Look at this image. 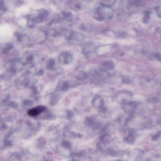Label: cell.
<instances>
[{
    "label": "cell",
    "mask_w": 161,
    "mask_h": 161,
    "mask_svg": "<svg viewBox=\"0 0 161 161\" xmlns=\"http://www.w3.org/2000/svg\"><path fill=\"white\" fill-rule=\"evenodd\" d=\"M49 15V12L46 9H41L38 10L36 17L34 18L35 22L42 23L46 21Z\"/></svg>",
    "instance_id": "6da1fadb"
},
{
    "label": "cell",
    "mask_w": 161,
    "mask_h": 161,
    "mask_svg": "<svg viewBox=\"0 0 161 161\" xmlns=\"http://www.w3.org/2000/svg\"><path fill=\"white\" fill-rule=\"evenodd\" d=\"M46 110V108L45 107L43 106H39L36 108L29 110L28 112V114L30 116L35 117L44 111Z\"/></svg>",
    "instance_id": "7a4b0ae2"
},
{
    "label": "cell",
    "mask_w": 161,
    "mask_h": 161,
    "mask_svg": "<svg viewBox=\"0 0 161 161\" xmlns=\"http://www.w3.org/2000/svg\"><path fill=\"white\" fill-rule=\"evenodd\" d=\"M62 20H66L67 22H72L73 20V15L71 12L63 11L60 14Z\"/></svg>",
    "instance_id": "3957f363"
},
{
    "label": "cell",
    "mask_w": 161,
    "mask_h": 161,
    "mask_svg": "<svg viewBox=\"0 0 161 161\" xmlns=\"http://www.w3.org/2000/svg\"><path fill=\"white\" fill-rule=\"evenodd\" d=\"M115 67V64L111 61H107L104 62L102 65L103 70H110L113 69Z\"/></svg>",
    "instance_id": "277c9868"
},
{
    "label": "cell",
    "mask_w": 161,
    "mask_h": 161,
    "mask_svg": "<svg viewBox=\"0 0 161 161\" xmlns=\"http://www.w3.org/2000/svg\"><path fill=\"white\" fill-rule=\"evenodd\" d=\"M28 26L30 28H33L35 25L34 18L32 15H28L26 17Z\"/></svg>",
    "instance_id": "5b68a950"
},
{
    "label": "cell",
    "mask_w": 161,
    "mask_h": 161,
    "mask_svg": "<svg viewBox=\"0 0 161 161\" xmlns=\"http://www.w3.org/2000/svg\"><path fill=\"white\" fill-rule=\"evenodd\" d=\"M103 2L101 3V6L103 7L110 8L115 2L116 0H103Z\"/></svg>",
    "instance_id": "8992f818"
},
{
    "label": "cell",
    "mask_w": 161,
    "mask_h": 161,
    "mask_svg": "<svg viewBox=\"0 0 161 161\" xmlns=\"http://www.w3.org/2000/svg\"><path fill=\"white\" fill-rule=\"evenodd\" d=\"M70 6L72 9L75 11H79L81 8V5L80 3L76 1H72L70 2Z\"/></svg>",
    "instance_id": "52a82bcc"
},
{
    "label": "cell",
    "mask_w": 161,
    "mask_h": 161,
    "mask_svg": "<svg viewBox=\"0 0 161 161\" xmlns=\"http://www.w3.org/2000/svg\"><path fill=\"white\" fill-rule=\"evenodd\" d=\"M62 57H60V59L65 63H68L72 59L71 55L67 53L62 54Z\"/></svg>",
    "instance_id": "ba28073f"
},
{
    "label": "cell",
    "mask_w": 161,
    "mask_h": 161,
    "mask_svg": "<svg viewBox=\"0 0 161 161\" xmlns=\"http://www.w3.org/2000/svg\"><path fill=\"white\" fill-rule=\"evenodd\" d=\"M61 14H56L54 15L51 20V23H58L62 21Z\"/></svg>",
    "instance_id": "9c48e42d"
},
{
    "label": "cell",
    "mask_w": 161,
    "mask_h": 161,
    "mask_svg": "<svg viewBox=\"0 0 161 161\" xmlns=\"http://www.w3.org/2000/svg\"><path fill=\"white\" fill-rule=\"evenodd\" d=\"M144 16L143 18V22L145 24L149 23L150 19V13L148 11H145L144 12Z\"/></svg>",
    "instance_id": "30bf717a"
},
{
    "label": "cell",
    "mask_w": 161,
    "mask_h": 161,
    "mask_svg": "<svg viewBox=\"0 0 161 161\" xmlns=\"http://www.w3.org/2000/svg\"><path fill=\"white\" fill-rule=\"evenodd\" d=\"M127 142L129 144H132L134 143L135 138L132 133L129 134L128 136L126 138Z\"/></svg>",
    "instance_id": "8fae6325"
},
{
    "label": "cell",
    "mask_w": 161,
    "mask_h": 161,
    "mask_svg": "<svg viewBox=\"0 0 161 161\" xmlns=\"http://www.w3.org/2000/svg\"><path fill=\"white\" fill-rule=\"evenodd\" d=\"M145 2L143 0H135L134 4L137 7H141L143 6Z\"/></svg>",
    "instance_id": "7c38bea8"
},
{
    "label": "cell",
    "mask_w": 161,
    "mask_h": 161,
    "mask_svg": "<svg viewBox=\"0 0 161 161\" xmlns=\"http://www.w3.org/2000/svg\"><path fill=\"white\" fill-rule=\"evenodd\" d=\"M7 8L5 7L3 0H0V11L5 12L7 11Z\"/></svg>",
    "instance_id": "4fadbf2b"
},
{
    "label": "cell",
    "mask_w": 161,
    "mask_h": 161,
    "mask_svg": "<svg viewBox=\"0 0 161 161\" xmlns=\"http://www.w3.org/2000/svg\"><path fill=\"white\" fill-rule=\"evenodd\" d=\"M148 101L149 103H156L158 102L159 100L157 97H154L148 99Z\"/></svg>",
    "instance_id": "5bb4252c"
},
{
    "label": "cell",
    "mask_w": 161,
    "mask_h": 161,
    "mask_svg": "<svg viewBox=\"0 0 161 161\" xmlns=\"http://www.w3.org/2000/svg\"><path fill=\"white\" fill-rule=\"evenodd\" d=\"M107 154L109 155L115 156L116 154V152L114 150L108 149L107 151Z\"/></svg>",
    "instance_id": "9a60e30c"
},
{
    "label": "cell",
    "mask_w": 161,
    "mask_h": 161,
    "mask_svg": "<svg viewBox=\"0 0 161 161\" xmlns=\"http://www.w3.org/2000/svg\"><path fill=\"white\" fill-rule=\"evenodd\" d=\"M154 9H155L156 12H157L158 17L160 18L161 17V8L160 7H154Z\"/></svg>",
    "instance_id": "2e32d148"
},
{
    "label": "cell",
    "mask_w": 161,
    "mask_h": 161,
    "mask_svg": "<svg viewBox=\"0 0 161 161\" xmlns=\"http://www.w3.org/2000/svg\"><path fill=\"white\" fill-rule=\"evenodd\" d=\"M54 60H50V61H49V62L48 63V67L49 68H51L54 65Z\"/></svg>",
    "instance_id": "e0dca14e"
},
{
    "label": "cell",
    "mask_w": 161,
    "mask_h": 161,
    "mask_svg": "<svg viewBox=\"0 0 161 161\" xmlns=\"http://www.w3.org/2000/svg\"><path fill=\"white\" fill-rule=\"evenodd\" d=\"M160 131L157 134H155L153 136L152 139L153 140H156L160 136Z\"/></svg>",
    "instance_id": "ac0fdd59"
},
{
    "label": "cell",
    "mask_w": 161,
    "mask_h": 161,
    "mask_svg": "<svg viewBox=\"0 0 161 161\" xmlns=\"http://www.w3.org/2000/svg\"><path fill=\"white\" fill-rule=\"evenodd\" d=\"M154 57L157 59L160 62L161 60V55L159 53H156L154 54Z\"/></svg>",
    "instance_id": "d6986e66"
},
{
    "label": "cell",
    "mask_w": 161,
    "mask_h": 161,
    "mask_svg": "<svg viewBox=\"0 0 161 161\" xmlns=\"http://www.w3.org/2000/svg\"><path fill=\"white\" fill-rule=\"evenodd\" d=\"M123 81L125 83H128L130 81V78L128 77H127L126 76L123 77Z\"/></svg>",
    "instance_id": "ffe728a7"
},
{
    "label": "cell",
    "mask_w": 161,
    "mask_h": 161,
    "mask_svg": "<svg viewBox=\"0 0 161 161\" xmlns=\"http://www.w3.org/2000/svg\"><path fill=\"white\" fill-rule=\"evenodd\" d=\"M80 27L82 30H84V31L86 30V27L84 25H82Z\"/></svg>",
    "instance_id": "44dd1931"
}]
</instances>
